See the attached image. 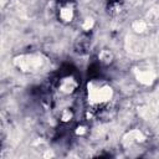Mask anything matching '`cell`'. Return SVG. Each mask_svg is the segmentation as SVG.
<instances>
[{
	"label": "cell",
	"mask_w": 159,
	"mask_h": 159,
	"mask_svg": "<svg viewBox=\"0 0 159 159\" xmlns=\"http://www.w3.org/2000/svg\"><path fill=\"white\" fill-rule=\"evenodd\" d=\"M9 1H10V0H0V2H1V6H2V7H5V5H6Z\"/></svg>",
	"instance_id": "obj_14"
},
{
	"label": "cell",
	"mask_w": 159,
	"mask_h": 159,
	"mask_svg": "<svg viewBox=\"0 0 159 159\" xmlns=\"http://www.w3.org/2000/svg\"><path fill=\"white\" fill-rule=\"evenodd\" d=\"M93 25H94V20L92 17H87L83 21V24H82V29L86 30V31H88V30H91L93 27Z\"/></svg>",
	"instance_id": "obj_11"
},
{
	"label": "cell",
	"mask_w": 159,
	"mask_h": 159,
	"mask_svg": "<svg viewBox=\"0 0 159 159\" xmlns=\"http://www.w3.org/2000/svg\"><path fill=\"white\" fill-rule=\"evenodd\" d=\"M135 78L144 86H150L155 81V72L149 66H140L135 70Z\"/></svg>",
	"instance_id": "obj_3"
},
{
	"label": "cell",
	"mask_w": 159,
	"mask_h": 159,
	"mask_svg": "<svg viewBox=\"0 0 159 159\" xmlns=\"http://www.w3.org/2000/svg\"><path fill=\"white\" fill-rule=\"evenodd\" d=\"M98 58L103 63H111L112 60H113V53L109 50H102L98 55Z\"/></svg>",
	"instance_id": "obj_9"
},
{
	"label": "cell",
	"mask_w": 159,
	"mask_h": 159,
	"mask_svg": "<svg viewBox=\"0 0 159 159\" xmlns=\"http://www.w3.org/2000/svg\"><path fill=\"white\" fill-rule=\"evenodd\" d=\"M144 140H145V135L139 129H133V130L128 132L127 134H124V137H123V144L125 147H129L133 143H142Z\"/></svg>",
	"instance_id": "obj_5"
},
{
	"label": "cell",
	"mask_w": 159,
	"mask_h": 159,
	"mask_svg": "<svg viewBox=\"0 0 159 159\" xmlns=\"http://www.w3.org/2000/svg\"><path fill=\"white\" fill-rule=\"evenodd\" d=\"M88 101L93 104H101L108 102L113 97V89L108 84L89 82L88 83Z\"/></svg>",
	"instance_id": "obj_1"
},
{
	"label": "cell",
	"mask_w": 159,
	"mask_h": 159,
	"mask_svg": "<svg viewBox=\"0 0 159 159\" xmlns=\"http://www.w3.org/2000/svg\"><path fill=\"white\" fill-rule=\"evenodd\" d=\"M43 62L39 55H21L14 58V65L22 72H35L43 66Z\"/></svg>",
	"instance_id": "obj_2"
},
{
	"label": "cell",
	"mask_w": 159,
	"mask_h": 159,
	"mask_svg": "<svg viewBox=\"0 0 159 159\" xmlns=\"http://www.w3.org/2000/svg\"><path fill=\"white\" fill-rule=\"evenodd\" d=\"M132 29H133V31L135 34H139L140 35V34H143L148 29V22L144 21V20H137V21H134L132 24Z\"/></svg>",
	"instance_id": "obj_7"
},
{
	"label": "cell",
	"mask_w": 159,
	"mask_h": 159,
	"mask_svg": "<svg viewBox=\"0 0 159 159\" xmlns=\"http://www.w3.org/2000/svg\"><path fill=\"white\" fill-rule=\"evenodd\" d=\"M148 20H157L159 19V5H154L149 9L148 14H147Z\"/></svg>",
	"instance_id": "obj_10"
},
{
	"label": "cell",
	"mask_w": 159,
	"mask_h": 159,
	"mask_svg": "<svg viewBox=\"0 0 159 159\" xmlns=\"http://www.w3.org/2000/svg\"><path fill=\"white\" fill-rule=\"evenodd\" d=\"M127 48H128V51H130L132 53H135V55L144 53L147 51V42L144 41V39L129 36L127 40Z\"/></svg>",
	"instance_id": "obj_4"
},
{
	"label": "cell",
	"mask_w": 159,
	"mask_h": 159,
	"mask_svg": "<svg viewBox=\"0 0 159 159\" xmlns=\"http://www.w3.org/2000/svg\"><path fill=\"white\" fill-rule=\"evenodd\" d=\"M84 132H86L84 127H78V128H77V130H76V133H77V134H83Z\"/></svg>",
	"instance_id": "obj_13"
},
{
	"label": "cell",
	"mask_w": 159,
	"mask_h": 159,
	"mask_svg": "<svg viewBox=\"0 0 159 159\" xmlns=\"http://www.w3.org/2000/svg\"><path fill=\"white\" fill-rule=\"evenodd\" d=\"M77 87V82L72 78V77H66L61 81V84H60V89L63 92V93H72Z\"/></svg>",
	"instance_id": "obj_6"
},
{
	"label": "cell",
	"mask_w": 159,
	"mask_h": 159,
	"mask_svg": "<svg viewBox=\"0 0 159 159\" xmlns=\"http://www.w3.org/2000/svg\"><path fill=\"white\" fill-rule=\"evenodd\" d=\"M71 118H72V112H71L70 109H65V111L62 112L61 119H62L63 122H68V120H71Z\"/></svg>",
	"instance_id": "obj_12"
},
{
	"label": "cell",
	"mask_w": 159,
	"mask_h": 159,
	"mask_svg": "<svg viewBox=\"0 0 159 159\" xmlns=\"http://www.w3.org/2000/svg\"><path fill=\"white\" fill-rule=\"evenodd\" d=\"M60 17H61V20H63L66 22L71 21L73 19V10H72V7H70V6L62 7L60 10Z\"/></svg>",
	"instance_id": "obj_8"
}]
</instances>
